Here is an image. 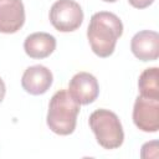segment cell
Segmentation results:
<instances>
[{
  "label": "cell",
  "instance_id": "cell-1",
  "mask_svg": "<svg viewBox=\"0 0 159 159\" xmlns=\"http://www.w3.org/2000/svg\"><path fill=\"white\" fill-rule=\"evenodd\" d=\"M122 34L123 24L116 14L98 11L92 15L87 29V39L93 53L98 57H109L114 52Z\"/></svg>",
  "mask_w": 159,
  "mask_h": 159
},
{
  "label": "cell",
  "instance_id": "cell-2",
  "mask_svg": "<svg viewBox=\"0 0 159 159\" xmlns=\"http://www.w3.org/2000/svg\"><path fill=\"white\" fill-rule=\"evenodd\" d=\"M80 104L67 89L57 91L48 103L46 122L48 128L58 135H70L75 132Z\"/></svg>",
  "mask_w": 159,
  "mask_h": 159
},
{
  "label": "cell",
  "instance_id": "cell-3",
  "mask_svg": "<svg viewBox=\"0 0 159 159\" xmlns=\"http://www.w3.org/2000/svg\"><path fill=\"white\" fill-rule=\"evenodd\" d=\"M97 143L104 149H117L123 144L124 132L118 116L109 109H96L88 119Z\"/></svg>",
  "mask_w": 159,
  "mask_h": 159
},
{
  "label": "cell",
  "instance_id": "cell-4",
  "mask_svg": "<svg viewBox=\"0 0 159 159\" xmlns=\"http://www.w3.org/2000/svg\"><path fill=\"white\" fill-rule=\"evenodd\" d=\"M50 22L60 32H72L83 22V10L75 0H57L50 9Z\"/></svg>",
  "mask_w": 159,
  "mask_h": 159
},
{
  "label": "cell",
  "instance_id": "cell-5",
  "mask_svg": "<svg viewBox=\"0 0 159 159\" xmlns=\"http://www.w3.org/2000/svg\"><path fill=\"white\" fill-rule=\"evenodd\" d=\"M133 122L145 133H155L159 129V99L138 96L133 106Z\"/></svg>",
  "mask_w": 159,
  "mask_h": 159
},
{
  "label": "cell",
  "instance_id": "cell-6",
  "mask_svg": "<svg viewBox=\"0 0 159 159\" xmlns=\"http://www.w3.org/2000/svg\"><path fill=\"white\" fill-rule=\"evenodd\" d=\"M68 93L81 106L93 103L99 94L97 78L89 72L76 73L68 83Z\"/></svg>",
  "mask_w": 159,
  "mask_h": 159
},
{
  "label": "cell",
  "instance_id": "cell-7",
  "mask_svg": "<svg viewBox=\"0 0 159 159\" xmlns=\"http://www.w3.org/2000/svg\"><path fill=\"white\" fill-rule=\"evenodd\" d=\"M52 82H53L52 72L42 65H35L27 67L21 78L22 88L25 89V92L32 96H40L46 93L52 86Z\"/></svg>",
  "mask_w": 159,
  "mask_h": 159
},
{
  "label": "cell",
  "instance_id": "cell-8",
  "mask_svg": "<svg viewBox=\"0 0 159 159\" xmlns=\"http://www.w3.org/2000/svg\"><path fill=\"white\" fill-rule=\"evenodd\" d=\"M133 55L143 61H155L159 57V35L157 31L143 30L137 32L130 41Z\"/></svg>",
  "mask_w": 159,
  "mask_h": 159
},
{
  "label": "cell",
  "instance_id": "cell-9",
  "mask_svg": "<svg viewBox=\"0 0 159 159\" xmlns=\"http://www.w3.org/2000/svg\"><path fill=\"white\" fill-rule=\"evenodd\" d=\"M25 24V7L21 0H0V32L15 34Z\"/></svg>",
  "mask_w": 159,
  "mask_h": 159
},
{
  "label": "cell",
  "instance_id": "cell-10",
  "mask_svg": "<svg viewBox=\"0 0 159 159\" xmlns=\"http://www.w3.org/2000/svg\"><path fill=\"white\" fill-rule=\"evenodd\" d=\"M56 48V39L47 32H34L24 41L26 55L35 60L48 57Z\"/></svg>",
  "mask_w": 159,
  "mask_h": 159
},
{
  "label": "cell",
  "instance_id": "cell-11",
  "mask_svg": "<svg viewBox=\"0 0 159 159\" xmlns=\"http://www.w3.org/2000/svg\"><path fill=\"white\" fill-rule=\"evenodd\" d=\"M139 96L159 99V68H145L138 80Z\"/></svg>",
  "mask_w": 159,
  "mask_h": 159
},
{
  "label": "cell",
  "instance_id": "cell-12",
  "mask_svg": "<svg viewBox=\"0 0 159 159\" xmlns=\"http://www.w3.org/2000/svg\"><path fill=\"white\" fill-rule=\"evenodd\" d=\"M140 157L142 158H158V142L152 140L147 142L143 144L142 150H140Z\"/></svg>",
  "mask_w": 159,
  "mask_h": 159
},
{
  "label": "cell",
  "instance_id": "cell-13",
  "mask_svg": "<svg viewBox=\"0 0 159 159\" xmlns=\"http://www.w3.org/2000/svg\"><path fill=\"white\" fill-rule=\"evenodd\" d=\"M128 2L135 9H145L150 6L154 2V0H128Z\"/></svg>",
  "mask_w": 159,
  "mask_h": 159
},
{
  "label": "cell",
  "instance_id": "cell-14",
  "mask_svg": "<svg viewBox=\"0 0 159 159\" xmlns=\"http://www.w3.org/2000/svg\"><path fill=\"white\" fill-rule=\"evenodd\" d=\"M5 93H6V87H5V83H4L2 78L0 77V103L2 102V99L5 97Z\"/></svg>",
  "mask_w": 159,
  "mask_h": 159
},
{
  "label": "cell",
  "instance_id": "cell-15",
  "mask_svg": "<svg viewBox=\"0 0 159 159\" xmlns=\"http://www.w3.org/2000/svg\"><path fill=\"white\" fill-rule=\"evenodd\" d=\"M102 1H106V2H116L118 0H102Z\"/></svg>",
  "mask_w": 159,
  "mask_h": 159
}]
</instances>
